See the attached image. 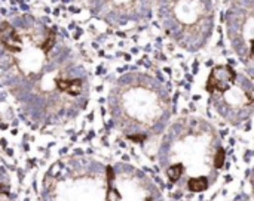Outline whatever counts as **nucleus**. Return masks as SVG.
<instances>
[{"mask_svg":"<svg viewBox=\"0 0 254 201\" xmlns=\"http://www.w3.org/2000/svg\"><path fill=\"white\" fill-rule=\"evenodd\" d=\"M207 13V6L201 0H179L174 4L176 19L188 27L198 25Z\"/></svg>","mask_w":254,"mask_h":201,"instance_id":"f257e3e1","label":"nucleus"},{"mask_svg":"<svg viewBox=\"0 0 254 201\" xmlns=\"http://www.w3.org/2000/svg\"><path fill=\"white\" fill-rule=\"evenodd\" d=\"M237 73L232 67L229 65H219V67H214L208 80H207V92L210 95H216V93H220L223 92L225 89H228L232 83H235L237 80Z\"/></svg>","mask_w":254,"mask_h":201,"instance_id":"f03ea898","label":"nucleus"},{"mask_svg":"<svg viewBox=\"0 0 254 201\" xmlns=\"http://www.w3.org/2000/svg\"><path fill=\"white\" fill-rule=\"evenodd\" d=\"M0 44L7 52L18 55L22 50V47H24V39L16 31V28H13L7 22H3L0 25Z\"/></svg>","mask_w":254,"mask_h":201,"instance_id":"7ed1b4c3","label":"nucleus"},{"mask_svg":"<svg viewBox=\"0 0 254 201\" xmlns=\"http://www.w3.org/2000/svg\"><path fill=\"white\" fill-rule=\"evenodd\" d=\"M55 84H57L58 90H61L67 95H71V96L80 95L82 89H83V83L79 79H57Z\"/></svg>","mask_w":254,"mask_h":201,"instance_id":"20e7f679","label":"nucleus"},{"mask_svg":"<svg viewBox=\"0 0 254 201\" xmlns=\"http://www.w3.org/2000/svg\"><path fill=\"white\" fill-rule=\"evenodd\" d=\"M210 187L208 178L207 176H198V178H190L188 179V190L192 193H204Z\"/></svg>","mask_w":254,"mask_h":201,"instance_id":"39448f33","label":"nucleus"},{"mask_svg":"<svg viewBox=\"0 0 254 201\" xmlns=\"http://www.w3.org/2000/svg\"><path fill=\"white\" fill-rule=\"evenodd\" d=\"M223 163H225V151H223V148H217V151L214 154L213 164H214L216 169H222L223 167Z\"/></svg>","mask_w":254,"mask_h":201,"instance_id":"423d86ee","label":"nucleus"}]
</instances>
